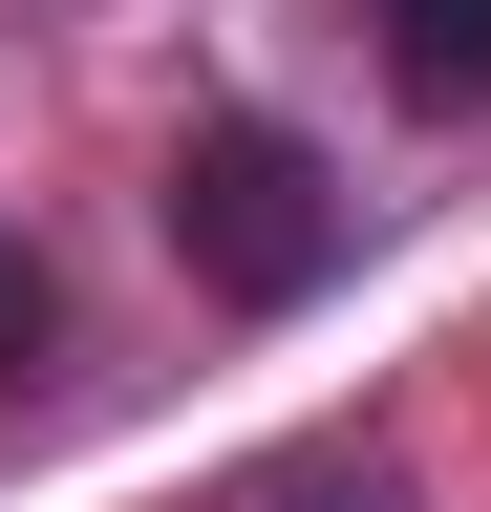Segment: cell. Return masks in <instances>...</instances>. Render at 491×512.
<instances>
[{"label": "cell", "instance_id": "obj_3", "mask_svg": "<svg viewBox=\"0 0 491 512\" xmlns=\"http://www.w3.org/2000/svg\"><path fill=\"white\" fill-rule=\"evenodd\" d=\"M22 342H43V256L0 235V384H22Z\"/></svg>", "mask_w": 491, "mask_h": 512}, {"label": "cell", "instance_id": "obj_2", "mask_svg": "<svg viewBox=\"0 0 491 512\" xmlns=\"http://www.w3.org/2000/svg\"><path fill=\"white\" fill-rule=\"evenodd\" d=\"M363 22H385L406 107H491V0H363Z\"/></svg>", "mask_w": 491, "mask_h": 512}, {"label": "cell", "instance_id": "obj_1", "mask_svg": "<svg viewBox=\"0 0 491 512\" xmlns=\"http://www.w3.org/2000/svg\"><path fill=\"white\" fill-rule=\"evenodd\" d=\"M171 256L278 320V299H321L342 256H363V192H321V150H299L278 107H214L193 150H171Z\"/></svg>", "mask_w": 491, "mask_h": 512}]
</instances>
